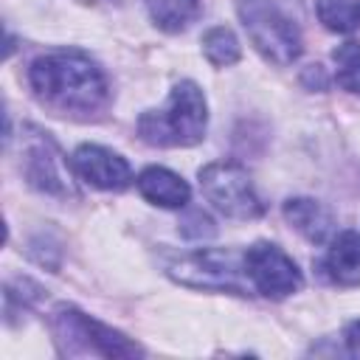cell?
Returning <instances> with one entry per match:
<instances>
[{"instance_id":"cell-11","label":"cell","mask_w":360,"mask_h":360,"mask_svg":"<svg viewBox=\"0 0 360 360\" xmlns=\"http://www.w3.org/2000/svg\"><path fill=\"white\" fill-rule=\"evenodd\" d=\"M284 217L287 222L301 233L307 236L309 242L321 245L329 239V233L335 231V217L329 208H323L321 202L309 200V197H292L284 202Z\"/></svg>"},{"instance_id":"cell-6","label":"cell","mask_w":360,"mask_h":360,"mask_svg":"<svg viewBox=\"0 0 360 360\" xmlns=\"http://www.w3.org/2000/svg\"><path fill=\"white\" fill-rule=\"evenodd\" d=\"M200 188L214 202L217 211L233 219H256L264 214V202L259 200L250 174L231 160H214L200 169Z\"/></svg>"},{"instance_id":"cell-17","label":"cell","mask_w":360,"mask_h":360,"mask_svg":"<svg viewBox=\"0 0 360 360\" xmlns=\"http://www.w3.org/2000/svg\"><path fill=\"white\" fill-rule=\"evenodd\" d=\"M180 233H183L186 239H211V236L217 233V228H214V222H211L208 214H202L200 208H194V211H188V214L183 217Z\"/></svg>"},{"instance_id":"cell-8","label":"cell","mask_w":360,"mask_h":360,"mask_svg":"<svg viewBox=\"0 0 360 360\" xmlns=\"http://www.w3.org/2000/svg\"><path fill=\"white\" fill-rule=\"evenodd\" d=\"M22 174L25 180L48 194H70V174H65V160L59 146L45 135L34 132V138L22 149Z\"/></svg>"},{"instance_id":"cell-10","label":"cell","mask_w":360,"mask_h":360,"mask_svg":"<svg viewBox=\"0 0 360 360\" xmlns=\"http://www.w3.org/2000/svg\"><path fill=\"white\" fill-rule=\"evenodd\" d=\"M135 186L149 202L163 205V208H183L188 202V197H191L188 183L180 174H174V172H169L163 166H146L138 174Z\"/></svg>"},{"instance_id":"cell-4","label":"cell","mask_w":360,"mask_h":360,"mask_svg":"<svg viewBox=\"0 0 360 360\" xmlns=\"http://www.w3.org/2000/svg\"><path fill=\"white\" fill-rule=\"evenodd\" d=\"M53 332L65 343V352L70 354H101V357H132L141 354L135 343H129L121 332L104 326L101 321L84 315L82 309L70 304H59L53 309Z\"/></svg>"},{"instance_id":"cell-7","label":"cell","mask_w":360,"mask_h":360,"mask_svg":"<svg viewBox=\"0 0 360 360\" xmlns=\"http://www.w3.org/2000/svg\"><path fill=\"white\" fill-rule=\"evenodd\" d=\"M245 278L267 298H284L301 287V270L295 262L270 242H256L245 253Z\"/></svg>"},{"instance_id":"cell-3","label":"cell","mask_w":360,"mask_h":360,"mask_svg":"<svg viewBox=\"0 0 360 360\" xmlns=\"http://www.w3.org/2000/svg\"><path fill=\"white\" fill-rule=\"evenodd\" d=\"M208 110L205 96L194 82L172 87L163 110H149L138 118V135L152 146H194L205 138Z\"/></svg>"},{"instance_id":"cell-12","label":"cell","mask_w":360,"mask_h":360,"mask_svg":"<svg viewBox=\"0 0 360 360\" xmlns=\"http://www.w3.org/2000/svg\"><path fill=\"white\" fill-rule=\"evenodd\" d=\"M323 270L340 287L360 284V236L354 231H343L332 239L323 259Z\"/></svg>"},{"instance_id":"cell-18","label":"cell","mask_w":360,"mask_h":360,"mask_svg":"<svg viewBox=\"0 0 360 360\" xmlns=\"http://www.w3.org/2000/svg\"><path fill=\"white\" fill-rule=\"evenodd\" d=\"M343 340H346V349H349V354L360 357V318H357V321H352V323L346 326V332H343Z\"/></svg>"},{"instance_id":"cell-16","label":"cell","mask_w":360,"mask_h":360,"mask_svg":"<svg viewBox=\"0 0 360 360\" xmlns=\"http://www.w3.org/2000/svg\"><path fill=\"white\" fill-rule=\"evenodd\" d=\"M335 79L343 90L360 93V42H343L332 51Z\"/></svg>"},{"instance_id":"cell-13","label":"cell","mask_w":360,"mask_h":360,"mask_svg":"<svg viewBox=\"0 0 360 360\" xmlns=\"http://www.w3.org/2000/svg\"><path fill=\"white\" fill-rule=\"evenodd\" d=\"M149 17L158 28L174 34L188 28L200 14V0H146Z\"/></svg>"},{"instance_id":"cell-5","label":"cell","mask_w":360,"mask_h":360,"mask_svg":"<svg viewBox=\"0 0 360 360\" xmlns=\"http://www.w3.org/2000/svg\"><path fill=\"white\" fill-rule=\"evenodd\" d=\"M242 270H245V256L239 259L231 250H214V248L180 253L166 264V273L186 287L225 290V292H236V295H245Z\"/></svg>"},{"instance_id":"cell-14","label":"cell","mask_w":360,"mask_h":360,"mask_svg":"<svg viewBox=\"0 0 360 360\" xmlns=\"http://www.w3.org/2000/svg\"><path fill=\"white\" fill-rule=\"evenodd\" d=\"M318 20L338 34L360 28V0H318Z\"/></svg>"},{"instance_id":"cell-15","label":"cell","mask_w":360,"mask_h":360,"mask_svg":"<svg viewBox=\"0 0 360 360\" xmlns=\"http://www.w3.org/2000/svg\"><path fill=\"white\" fill-rule=\"evenodd\" d=\"M202 53H205V59H208L211 65L225 68V65H233L242 51H239V39L233 37L231 28L214 25V28H208L205 37H202Z\"/></svg>"},{"instance_id":"cell-9","label":"cell","mask_w":360,"mask_h":360,"mask_svg":"<svg viewBox=\"0 0 360 360\" xmlns=\"http://www.w3.org/2000/svg\"><path fill=\"white\" fill-rule=\"evenodd\" d=\"M70 166L76 169V174L82 180H87L90 186L104 188V191H121L132 180L129 163L118 152H112L107 146H98V143H82L73 152Z\"/></svg>"},{"instance_id":"cell-2","label":"cell","mask_w":360,"mask_h":360,"mask_svg":"<svg viewBox=\"0 0 360 360\" xmlns=\"http://www.w3.org/2000/svg\"><path fill=\"white\" fill-rule=\"evenodd\" d=\"M242 25L256 51L273 65H290L304 48L298 0H239Z\"/></svg>"},{"instance_id":"cell-1","label":"cell","mask_w":360,"mask_h":360,"mask_svg":"<svg viewBox=\"0 0 360 360\" xmlns=\"http://www.w3.org/2000/svg\"><path fill=\"white\" fill-rule=\"evenodd\" d=\"M34 96L56 112H96L107 101L101 68L82 51H53L28 68Z\"/></svg>"}]
</instances>
